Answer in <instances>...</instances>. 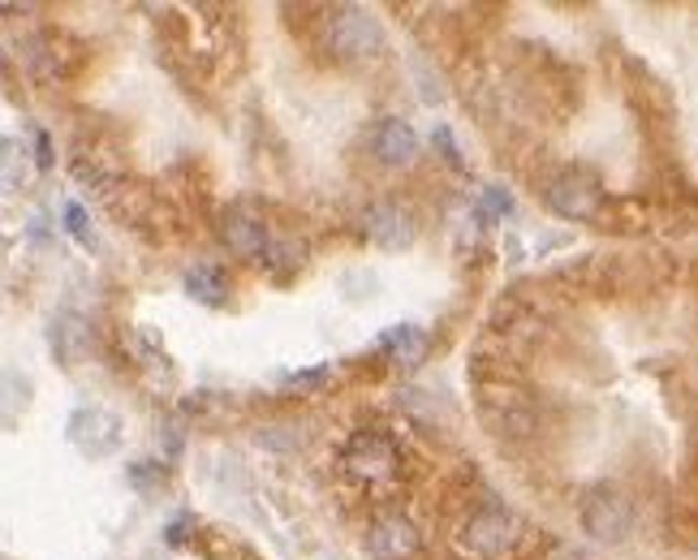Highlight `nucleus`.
Segmentation results:
<instances>
[{"label": "nucleus", "mask_w": 698, "mask_h": 560, "mask_svg": "<svg viewBox=\"0 0 698 560\" xmlns=\"http://www.w3.org/2000/svg\"><path fill=\"white\" fill-rule=\"evenodd\" d=\"M328 48L341 61H366V57H375L384 48V26H379V17L371 9L341 4L328 17Z\"/></svg>", "instance_id": "f257e3e1"}, {"label": "nucleus", "mask_w": 698, "mask_h": 560, "mask_svg": "<svg viewBox=\"0 0 698 560\" xmlns=\"http://www.w3.org/2000/svg\"><path fill=\"white\" fill-rule=\"evenodd\" d=\"M578 522L590 539H599V544H621V539H630V531H634V505L625 500V491L599 483V487L586 491V500H582L578 509Z\"/></svg>", "instance_id": "f03ea898"}, {"label": "nucleus", "mask_w": 698, "mask_h": 560, "mask_svg": "<svg viewBox=\"0 0 698 560\" xmlns=\"http://www.w3.org/2000/svg\"><path fill=\"white\" fill-rule=\"evenodd\" d=\"M544 203H548V212L561 216V221H574V224L595 221L599 208H603V190H599V182H595L586 169H565V173H557V177L548 182Z\"/></svg>", "instance_id": "7ed1b4c3"}, {"label": "nucleus", "mask_w": 698, "mask_h": 560, "mask_svg": "<svg viewBox=\"0 0 698 560\" xmlns=\"http://www.w3.org/2000/svg\"><path fill=\"white\" fill-rule=\"evenodd\" d=\"M462 544L478 557H504L518 544V518L504 505H483L465 518Z\"/></svg>", "instance_id": "20e7f679"}, {"label": "nucleus", "mask_w": 698, "mask_h": 560, "mask_svg": "<svg viewBox=\"0 0 698 560\" xmlns=\"http://www.w3.org/2000/svg\"><path fill=\"white\" fill-rule=\"evenodd\" d=\"M70 440L87 457H109L121 445V419L104 406H78L70 414Z\"/></svg>", "instance_id": "39448f33"}, {"label": "nucleus", "mask_w": 698, "mask_h": 560, "mask_svg": "<svg viewBox=\"0 0 698 560\" xmlns=\"http://www.w3.org/2000/svg\"><path fill=\"white\" fill-rule=\"evenodd\" d=\"M366 552H371V560H414L419 526L401 513H379L366 526Z\"/></svg>", "instance_id": "423d86ee"}, {"label": "nucleus", "mask_w": 698, "mask_h": 560, "mask_svg": "<svg viewBox=\"0 0 698 560\" xmlns=\"http://www.w3.org/2000/svg\"><path fill=\"white\" fill-rule=\"evenodd\" d=\"M371 151L384 169H410L419 160V134L401 116H379L371 129Z\"/></svg>", "instance_id": "0eeeda50"}, {"label": "nucleus", "mask_w": 698, "mask_h": 560, "mask_svg": "<svg viewBox=\"0 0 698 560\" xmlns=\"http://www.w3.org/2000/svg\"><path fill=\"white\" fill-rule=\"evenodd\" d=\"M346 465L353 478H366V483H384V478H392L397 474V465H401V457H397V448L392 440H384V436H353V445L346 448Z\"/></svg>", "instance_id": "6e6552de"}, {"label": "nucleus", "mask_w": 698, "mask_h": 560, "mask_svg": "<svg viewBox=\"0 0 698 560\" xmlns=\"http://www.w3.org/2000/svg\"><path fill=\"white\" fill-rule=\"evenodd\" d=\"M221 241L229 246V254H237V259H263L267 246H272L267 224L259 221L254 212H246V208H229L221 216Z\"/></svg>", "instance_id": "1a4fd4ad"}, {"label": "nucleus", "mask_w": 698, "mask_h": 560, "mask_svg": "<svg viewBox=\"0 0 698 560\" xmlns=\"http://www.w3.org/2000/svg\"><path fill=\"white\" fill-rule=\"evenodd\" d=\"M362 233L384 250H401V246L414 241V221L397 203H375V208L362 212Z\"/></svg>", "instance_id": "9d476101"}, {"label": "nucleus", "mask_w": 698, "mask_h": 560, "mask_svg": "<svg viewBox=\"0 0 698 560\" xmlns=\"http://www.w3.org/2000/svg\"><path fill=\"white\" fill-rule=\"evenodd\" d=\"M379 349L397 362V366H419L427 358V333L414 328V324H397L379 336Z\"/></svg>", "instance_id": "9b49d317"}, {"label": "nucleus", "mask_w": 698, "mask_h": 560, "mask_svg": "<svg viewBox=\"0 0 698 560\" xmlns=\"http://www.w3.org/2000/svg\"><path fill=\"white\" fill-rule=\"evenodd\" d=\"M186 289H190V298H199V302H208V307H216V302L229 298V281H225V272L212 267V263L190 267V272H186Z\"/></svg>", "instance_id": "f8f14e48"}, {"label": "nucleus", "mask_w": 698, "mask_h": 560, "mask_svg": "<svg viewBox=\"0 0 698 560\" xmlns=\"http://www.w3.org/2000/svg\"><path fill=\"white\" fill-rule=\"evenodd\" d=\"M513 212V195L504 186H483L478 199H474V216L478 221H504Z\"/></svg>", "instance_id": "ddd939ff"}, {"label": "nucleus", "mask_w": 698, "mask_h": 560, "mask_svg": "<svg viewBox=\"0 0 698 560\" xmlns=\"http://www.w3.org/2000/svg\"><path fill=\"white\" fill-rule=\"evenodd\" d=\"M432 142L440 147V155H445V164L449 169H465V160H462V147H458V138H453V129L440 121L436 129H432Z\"/></svg>", "instance_id": "4468645a"}, {"label": "nucleus", "mask_w": 698, "mask_h": 560, "mask_svg": "<svg viewBox=\"0 0 698 560\" xmlns=\"http://www.w3.org/2000/svg\"><path fill=\"white\" fill-rule=\"evenodd\" d=\"M65 228L83 241V246H96V233H91V224H87V212H83V203H65Z\"/></svg>", "instance_id": "2eb2a0df"}, {"label": "nucleus", "mask_w": 698, "mask_h": 560, "mask_svg": "<svg viewBox=\"0 0 698 560\" xmlns=\"http://www.w3.org/2000/svg\"><path fill=\"white\" fill-rule=\"evenodd\" d=\"M190 526H195V518H190V513H182V518H173V522H169L164 539H169V544H186V531H190Z\"/></svg>", "instance_id": "dca6fc26"}, {"label": "nucleus", "mask_w": 698, "mask_h": 560, "mask_svg": "<svg viewBox=\"0 0 698 560\" xmlns=\"http://www.w3.org/2000/svg\"><path fill=\"white\" fill-rule=\"evenodd\" d=\"M52 164V147H48V134L35 129V169H48Z\"/></svg>", "instance_id": "f3484780"}]
</instances>
